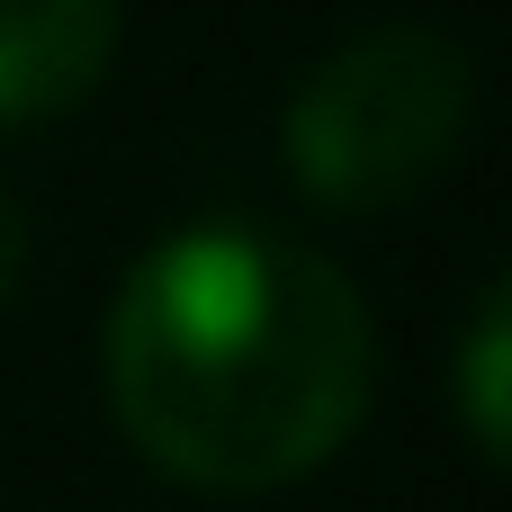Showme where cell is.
Instances as JSON below:
<instances>
[{"label":"cell","instance_id":"cell-1","mask_svg":"<svg viewBox=\"0 0 512 512\" xmlns=\"http://www.w3.org/2000/svg\"><path fill=\"white\" fill-rule=\"evenodd\" d=\"M378 396L360 288L261 225L153 243L108 306L117 432L189 495H279L315 477Z\"/></svg>","mask_w":512,"mask_h":512},{"label":"cell","instance_id":"cell-2","mask_svg":"<svg viewBox=\"0 0 512 512\" xmlns=\"http://www.w3.org/2000/svg\"><path fill=\"white\" fill-rule=\"evenodd\" d=\"M468 126H477L468 45L441 27H378L333 45L297 81L279 117V153L324 216H387L459 162Z\"/></svg>","mask_w":512,"mask_h":512},{"label":"cell","instance_id":"cell-3","mask_svg":"<svg viewBox=\"0 0 512 512\" xmlns=\"http://www.w3.org/2000/svg\"><path fill=\"white\" fill-rule=\"evenodd\" d=\"M126 0H0V135L81 108L117 63Z\"/></svg>","mask_w":512,"mask_h":512},{"label":"cell","instance_id":"cell-4","mask_svg":"<svg viewBox=\"0 0 512 512\" xmlns=\"http://www.w3.org/2000/svg\"><path fill=\"white\" fill-rule=\"evenodd\" d=\"M450 396H459V432L477 441L486 468H504L512 450V297L486 288L468 333H459V369H450Z\"/></svg>","mask_w":512,"mask_h":512},{"label":"cell","instance_id":"cell-5","mask_svg":"<svg viewBox=\"0 0 512 512\" xmlns=\"http://www.w3.org/2000/svg\"><path fill=\"white\" fill-rule=\"evenodd\" d=\"M18 288H27V207L0 189V306H18Z\"/></svg>","mask_w":512,"mask_h":512}]
</instances>
